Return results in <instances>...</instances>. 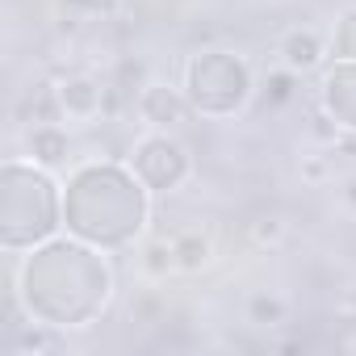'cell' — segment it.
<instances>
[{
	"label": "cell",
	"mask_w": 356,
	"mask_h": 356,
	"mask_svg": "<svg viewBox=\"0 0 356 356\" xmlns=\"http://www.w3.org/2000/svg\"><path fill=\"white\" fill-rule=\"evenodd\" d=\"M185 97L197 113L206 118H222V101L218 92H235L243 105L256 97V72L239 51H197L185 59Z\"/></svg>",
	"instance_id": "1"
},
{
	"label": "cell",
	"mask_w": 356,
	"mask_h": 356,
	"mask_svg": "<svg viewBox=\"0 0 356 356\" xmlns=\"http://www.w3.org/2000/svg\"><path fill=\"white\" fill-rule=\"evenodd\" d=\"M130 168L151 193H176L193 176V155L172 130H147L130 147Z\"/></svg>",
	"instance_id": "2"
},
{
	"label": "cell",
	"mask_w": 356,
	"mask_h": 356,
	"mask_svg": "<svg viewBox=\"0 0 356 356\" xmlns=\"http://www.w3.org/2000/svg\"><path fill=\"white\" fill-rule=\"evenodd\" d=\"M55 105L67 126H92L105 118L109 84H101L92 72H67L63 80H55Z\"/></svg>",
	"instance_id": "3"
},
{
	"label": "cell",
	"mask_w": 356,
	"mask_h": 356,
	"mask_svg": "<svg viewBox=\"0 0 356 356\" xmlns=\"http://www.w3.org/2000/svg\"><path fill=\"white\" fill-rule=\"evenodd\" d=\"M189 97L185 88H176V84H163V80H147L143 92L134 97V113L147 130H176L185 118H189Z\"/></svg>",
	"instance_id": "4"
},
{
	"label": "cell",
	"mask_w": 356,
	"mask_h": 356,
	"mask_svg": "<svg viewBox=\"0 0 356 356\" xmlns=\"http://www.w3.org/2000/svg\"><path fill=\"white\" fill-rule=\"evenodd\" d=\"M327 51H331V42H327V34L314 30V26H293V30H285V34L277 38V63L289 67V72H298V76L318 72L323 59H327Z\"/></svg>",
	"instance_id": "5"
},
{
	"label": "cell",
	"mask_w": 356,
	"mask_h": 356,
	"mask_svg": "<svg viewBox=\"0 0 356 356\" xmlns=\"http://www.w3.org/2000/svg\"><path fill=\"white\" fill-rule=\"evenodd\" d=\"M72 151H76V143H72V134H67L63 122H34L26 130V159H34L47 172L63 168L72 159Z\"/></svg>",
	"instance_id": "6"
},
{
	"label": "cell",
	"mask_w": 356,
	"mask_h": 356,
	"mask_svg": "<svg viewBox=\"0 0 356 356\" xmlns=\"http://www.w3.org/2000/svg\"><path fill=\"white\" fill-rule=\"evenodd\" d=\"M243 318L252 323V327H285L289 323V298L285 293H277V289H252L248 298H243Z\"/></svg>",
	"instance_id": "7"
},
{
	"label": "cell",
	"mask_w": 356,
	"mask_h": 356,
	"mask_svg": "<svg viewBox=\"0 0 356 356\" xmlns=\"http://www.w3.org/2000/svg\"><path fill=\"white\" fill-rule=\"evenodd\" d=\"M172 248H176V268H181V273H202V268L214 264V239L202 235V231L172 235Z\"/></svg>",
	"instance_id": "8"
},
{
	"label": "cell",
	"mask_w": 356,
	"mask_h": 356,
	"mask_svg": "<svg viewBox=\"0 0 356 356\" xmlns=\"http://www.w3.org/2000/svg\"><path fill=\"white\" fill-rule=\"evenodd\" d=\"M260 105H268V109H285V105H293L298 101V92H302V76L298 72H289V67H273L264 80H260Z\"/></svg>",
	"instance_id": "9"
},
{
	"label": "cell",
	"mask_w": 356,
	"mask_h": 356,
	"mask_svg": "<svg viewBox=\"0 0 356 356\" xmlns=\"http://www.w3.org/2000/svg\"><path fill=\"white\" fill-rule=\"evenodd\" d=\"M17 356H26V352H34V356H42V352H63L67 348V339L59 335V327L55 323H34V327H22L17 335H13V343H9Z\"/></svg>",
	"instance_id": "10"
},
{
	"label": "cell",
	"mask_w": 356,
	"mask_h": 356,
	"mask_svg": "<svg viewBox=\"0 0 356 356\" xmlns=\"http://www.w3.org/2000/svg\"><path fill=\"white\" fill-rule=\"evenodd\" d=\"M138 268H143L151 281H163L168 273H181V268H176V248H172V239H147V243L138 248Z\"/></svg>",
	"instance_id": "11"
},
{
	"label": "cell",
	"mask_w": 356,
	"mask_h": 356,
	"mask_svg": "<svg viewBox=\"0 0 356 356\" xmlns=\"http://www.w3.org/2000/svg\"><path fill=\"white\" fill-rule=\"evenodd\" d=\"M118 5L122 0H59V9H67V17H88V22L109 17Z\"/></svg>",
	"instance_id": "12"
},
{
	"label": "cell",
	"mask_w": 356,
	"mask_h": 356,
	"mask_svg": "<svg viewBox=\"0 0 356 356\" xmlns=\"http://www.w3.org/2000/svg\"><path fill=\"white\" fill-rule=\"evenodd\" d=\"M298 172H302L306 185H327V181H335L331 155H302V159H298Z\"/></svg>",
	"instance_id": "13"
},
{
	"label": "cell",
	"mask_w": 356,
	"mask_h": 356,
	"mask_svg": "<svg viewBox=\"0 0 356 356\" xmlns=\"http://www.w3.org/2000/svg\"><path fill=\"white\" fill-rule=\"evenodd\" d=\"M252 239H256L260 248H264V243L277 248V243L285 239V222H281V218H256V222H252Z\"/></svg>",
	"instance_id": "14"
},
{
	"label": "cell",
	"mask_w": 356,
	"mask_h": 356,
	"mask_svg": "<svg viewBox=\"0 0 356 356\" xmlns=\"http://www.w3.org/2000/svg\"><path fill=\"white\" fill-rule=\"evenodd\" d=\"M335 193H339V206H343L348 214H356V172L339 176V185H335Z\"/></svg>",
	"instance_id": "15"
}]
</instances>
